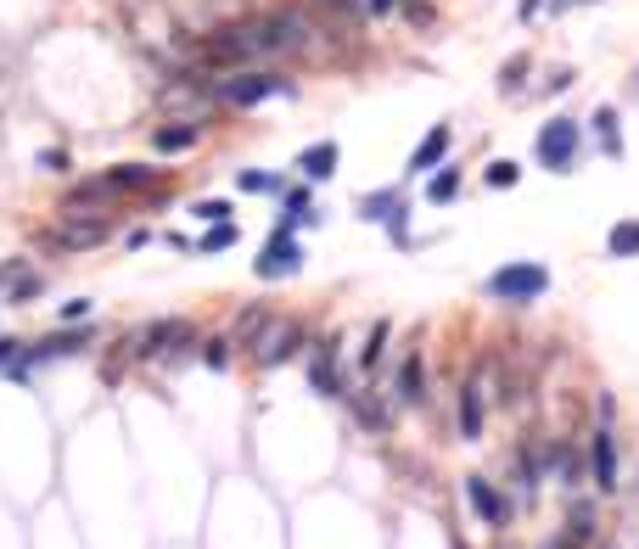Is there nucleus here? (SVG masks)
Segmentation results:
<instances>
[{
	"label": "nucleus",
	"instance_id": "obj_1",
	"mask_svg": "<svg viewBox=\"0 0 639 549\" xmlns=\"http://www.w3.org/2000/svg\"><path fill=\"white\" fill-rule=\"evenodd\" d=\"M544 292H550V269L533 264V258L499 264L494 275L483 281V297H494V303H511V309H527V303H539Z\"/></svg>",
	"mask_w": 639,
	"mask_h": 549
},
{
	"label": "nucleus",
	"instance_id": "obj_2",
	"mask_svg": "<svg viewBox=\"0 0 639 549\" xmlns=\"http://www.w3.org/2000/svg\"><path fill=\"white\" fill-rule=\"evenodd\" d=\"M578 152H583L578 118H544L539 141H533V163H539L544 174H572L578 169Z\"/></svg>",
	"mask_w": 639,
	"mask_h": 549
},
{
	"label": "nucleus",
	"instance_id": "obj_3",
	"mask_svg": "<svg viewBox=\"0 0 639 549\" xmlns=\"http://www.w3.org/2000/svg\"><path fill=\"white\" fill-rule=\"evenodd\" d=\"M303 241H298V230H281L275 225L270 230V241H264V253L253 258V275L258 281H292V275H298L303 269Z\"/></svg>",
	"mask_w": 639,
	"mask_h": 549
},
{
	"label": "nucleus",
	"instance_id": "obj_4",
	"mask_svg": "<svg viewBox=\"0 0 639 549\" xmlns=\"http://www.w3.org/2000/svg\"><path fill=\"white\" fill-rule=\"evenodd\" d=\"M303 348V325L298 320H264V331L253 337V365L258 370H281L286 359H298Z\"/></svg>",
	"mask_w": 639,
	"mask_h": 549
},
{
	"label": "nucleus",
	"instance_id": "obj_5",
	"mask_svg": "<svg viewBox=\"0 0 639 549\" xmlns=\"http://www.w3.org/2000/svg\"><path fill=\"white\" fill-rule=\"evenodd\" d=\"M460 493H466V505L477 510V521H483V527H494V533H505V527H511V499H505V493H499L483 471H466Z\"/></svg>",
	"mask_w": 639,
	"mask_h": 549
},
{
	"label": "nucleus",
	"instance_id": "obj_6",
	"mask_svg": "<svg viewBox=\"0 0 639 549\" xmlns=\"http://www.w3.org/2000/svg\"><path fill=\"white\" fill-rule=\"evenodd\" d=\"M101 241H107V219H68V213H62V225L45 230L40 247L45 253H90Z\"/></svg>",
	"mask_w": 639,
	"mask_h": 549
},
{
	"label": "nucleus",
	"instance_id": "obj_7",
	"mask_svg": "<svg viewBox=\"0 0 639 549\" xmlns=\"http://www.w3.org/2000/svg\"><path fill=\"white\" fill-rule=\"evenodd\" d=\"M270 96H292V85L275 79V73H230L225 85H219V101H230V107H258V101H270Z\"/></svg>",
	"mask_w": 639,
	"mask_h": 549
},
{
	"label": "nucleus",
	"instance_id": "obj_8",
	"mask_svg": "<svg viewBox=\"0 0 639 549\" xmlns=\"http://www.w3.org/2000/svg\"><path fill=\"white\" fill-rule=\"evenodd\" d=\"M85 348H90V331H57V337L34 342V348H17V359H12V376L23 381L34 365H45V359H68V353H85Z\"/></svg>",
	"mask_w": 639,
	"mask_h": 549
},
{
	"label": "nucleus",
	"instance_id": "obj_9",
	"mask_svg": "<svg viewBox=\"0 0 639 549\" xmlns=\"http://www.w3.org/2000/svg\"><path fill=\"white\" fill-rule=\"evenodd\" d=\"M185 342H197V331H191L185 320H157V325H146L141 337H135V353H141V359H180Z\"/></svg>",
	"mask_w": 639,
	"mask_h": 549
},
{
	"label": "nucleus",
	"instance_id": "obj_10",
	"mask_svg": "<svg viewBox=\"0 0 639 549\" xmlns=\"http://www.w3.org/2000/svg\"><path fill=\"white\" fill-rule=\"evenodd\" d=\"M270 34H275V57H292V51H314V23L298 6H281L270 12Z\"/></svg>",
	"mask_w": 639,
	"mask_h": 549
},
{
	"label": "nucleus",
	"instance_id": "obj_11",
	"mask_svg": "<svg viewBox=\"0 0 639 549\" xmlns=\"http://www.w3.org/2000/svg\"><path fill=\"white\" fill-rule=\"evenodd\" d=\"M113 197L118 191L107 185V174H90V180H79L68 197H62V213H68V219H101V208H107Z\"/></svg>",
	"mask_w": 639,
	"mask_h": 549
},
{
	"label": "nucleus",
	"instance_id": "obj_12",
	"mask_svg": "<svg viewBox=\"0 0 639 549\" xmlns=\"http://www.w3.org/2000/svg\"><path fill=\"white\" fill-rule=\"evenodd\" d=\"M589 482L600 493H617V443H611V426H600V421L589 432Z\"/></svg>",
	"mask_w": 639,
	"mask_h": 549
},
{
	"label": "nucleus",
	"instance_id": "obj_13",
	"mask_svg": "<svg viewBox=\"0 0 639 549\" xmlns=\"http://www.w3.org/2000/svg\"><path fill=\"white\" fill-rule=\"evenodd\" d=\"M337 163H342V146L331 141H314V146H303L298 157H292V169H298V180H309V185H326L331 174H337Z\"/></svg>",
	"mask_w": 639,
	"mask_h": 549
},
{
	"label": "nucleus",
	"instance_id": "obj_14",
	"mask_svg": "<svg viewBox=\"0 0 639 549\" xmlns=\"http://www.w3.org/2000/svg\"><path fill=\"white\" fill-rule=\"evenodd\" d=\"M449 146H455V124H432L421 135V146H415L410 152V163H404V169L415 174V180H421V174H432L443 163V157H449Z\"/></svg>",
	"mask_w": 639,
	"mask_h": 549
},
{
	"label": "nucleus",
	"instance_id": "obj_15",
	"mask_svg": "<svg viewBox=\"0 0 639 549\" xmlns=\"http://www.w3.org/2000/svg\"><path fill=\"white\" fill-rule=\"evenodd\" d=\"M314 219H320V213H314V185L298 180L292 191L281 185V219H275V225H281V230H303V225H314Z\"/></svg>",
	"mask_w": 639,
	"mask_h": 549
},
{
	"label": "nucleus",
	"instance_id": "obj_16",
	"mask_svg": "<svg viewBox=\"0 0 639 549\" xmlns=\"http://www.w3.org/2000/svg\"><path fill=\"white\" fill-rule=\"evenodd\" d=\"M421 180H426V202H432V208H449V202L460 197V180H466V169L443 157L438 169H432V174H421Z\"/></svg>",
	"mask_w": 639,
	"mask_h": 549
},
{
	"label": "nucleus",
	"instance_id": "obj_17",
	"mask_svg": "<svg viewBox=\"0 0 639 549\" xmlns=\"http://www.w3.org/2000/svg\"><path fill=\"white\" fill-rule=\"evenodd\" d=\"M393 393H398V404H421V398H426V365H421V353H415V348L398 359Z\"/></svg>",
	"mask_w": 639,
	"mask_h": 549
},
{
	"label": "nucleus",
	"instance_id": "obj_18",
	"mask_svg": "<svg viewBox=\"0 0 639 549\" xmlns=\"http://www.w3.org/2000/svg\"><path fill=\"white\" fill-rule=\"evenodd\" d=\"M589 124H595V135H600V152H606V157H623V124H617V107H595V113H589Z\"/></svg>",
	"mask_w": 639,
	"mask_h": 549
},
{
	"label": "nucleus",
	"instance_id": "obj_19",
	"mask_svg": "<svg viewBox=\"0 0 639 549\" xmlns=\"http://www.w3.org/2000/svg\"><path fill=\"white\" fill-rule=\"evenodd\" d=\"M197 135H202V124H157L152 129V146H157V152H191Z\"/></svg>",
	"mask_w": 639,
	"mask_h": 549
},
{
	"label": "nucleus",
	"instance_id": "obj_20",
	"mask_svg": "<svg viewBox=\"0 0 639 549\" xmlns=\"http://www.w3.org/2000/svg\"><path fill=\"white\" fill-rule=\"evenodd\" d=\"M107 185L113 191H146V185H157V169L152 163H118V169H107Z\"/></svg>",
	"mask_w": 639,
	"mask_h": 549
},
{
	"label": "nucleus",
	"instance_id": "obj_21",
	"mask_svg": "<svg viewBox=\"0 0 639 549\" xmlns=\"http://www.w3.org/2000/svg\"><path fill=\"white\" fill-rule=\"evenodd\" d=\"M606 258H639V219H617L606 230Z\"/></svg>",
	"mask_w": 639,
	"mask_h": 549
},
{
	"label": "nucleus",
	"instance_id": "obj_22",
	"mask_svg": "<svg viewBox=\"0 0 639 549\" xmlns=\"http://www.w3.org/2000/svg\"><path fill=\"white\" fill-rule=\"evenodd\" d=\"M460 437H483V398H477V381H466L460 387Z\"/></svg>",
	"mask_w": 639,
	"mask_h": 549
},
{
	"label": "nucleus",
	"instance_id": "obj_23",
	"mask_svg": "<svg viewBox=\"0 0 639 549\" xmlns=\"http://www.w3.org/2000/svg\"><path fill=\"white\" fill-rule=\"evenodd\" d=\"M309 387L320 398H342L348 393V387H342V376H337V359H320V353H314V365H309Z\"/></svg>",
	"mask_w": 639,
	"mask_h": 549
},
{
	"label": "nucleus",
	"instance_id": "obj_24",
	"mask_svg": "<svg viewBox=\"0 0 639 549\" xmlns=\"http://www.w3.org/2000/svg\"><path fill=\"white\" fill-rule=\"evenodd\" d=\"M236 236H242V230H236V219H225V225H208V230H202V241H197V253H202V258H219V253H230V247H236Z\"/></svg>",
	"mask_w": 639,
	"mask_h": 549
},
{
	"label": "nucleus",
	"instance_id": "obj_25",
	"mask_svg": "<svg viewBox=\"0 0 639 549\" xmlns=\"http://www.w3.org/2000/svg\"><path fill=\"white\" fill-rule=\"evenodd\" d=\"M483 185L488 191H511V185H522V163H516V157H494V163L483 169Z\"/></svg>",
	"mask_w": 639,
	"mask_h": 549
},
{
	"label": "nucleus",
	"instance_id": "obj_26",
	"mask_svg": "<svg viewBox=\"0 0 639 549\" xmlns=\"http://www.w3.org/2000/svg\"><path fill=\"white\" fill-rule=\"evenodd\" d=\"M281 174H270V169H242L236 174V191H247V197H275L281 191Z\"/></svg>",
	"mask_w": 639,
	"mask_h": 549
},
{
	"label": "nucleus",
	"instance_id": "obj_27",
	"mask_svg": "<svg viewBox=\"0 0 639 549\" xmlns=\"http://www.w3.org/2000/svg\"><path fill=\"white\" fill-rule=\"evenodd\" d=\"M550 477L561 482V488H567V493H572V488H578V482H583V465H578V454H572L567 443H561V449L550 454Z\"/></svg>",
	"mask_w": 639,
	"mask_h": 549
},
{
	"label": "nucleus",
	"instance_id": "obj_28",
	"mask_svg": "<svg viewBox=\"0 0 639 549\" xmlns=\"http://www.w3.org/2000/svg\"><path fill=\"white\" fill-rule=\"evenodd\" d=\"M376 225H387V236H393L398 247H410V202L393 197V202H387V213L376 219Z\"/></svg>",
	"mask_w": 639,
	"mask_h": 549
},
{
	"label": "nucleus",
	"instance_id": "obj_29",
	"mask_svg": "<svg viewBox=\"0 0 639 549\" xmlns=\"http://www.w3.org/2000/svg\"><path fill=\"white\" fill-rule=\"evenodd\" d=\"M185 213H191V219H202V225H225V219H236V202H225V197H197Z\"/></svg>",
	"mask_w": 639,
	"mask_h": 549
},
{
	"label": "nucleus",
	"instance_id": "obj_30",
	"mask_svg": "<svg viewBox=\"0 0 639 549\" xmlns=\"http://www.w3.org/2000/svg\"><path fill=\"white\" fill-rule=\"evenodd\" d=\"M387 337H393V325H387V320H376V325H370L365 353H359V365H365V370H376V365H382V348H387Z\"/></svg>",
	"mask_w": 639,
	"mask_h": 549
},
{
	"label": "nucleus",
	"instance_id": "obj_31",
	"mask_svg": "<svg viewBox=\"0 0 639 549\" xmlns=\"http://www.w3.org/2000/svg\"><path fill=\"white\" fill-rule=\"evenodd\" d=\"M264 331V309H242L236 314V331H230V342H242V348H253V337Z\"/></svg>",
	"mask_w": 639,
	"mask_h": 549
},
{
	"label": "nucleus",
	"instance_id": "obj_32",
	"mask_svg": "<svg viewBox=\"0 0 639 549\" xmlns=\"http://www.w3.org/2000/svg\"><path fill=\"white\" fill-rule=\"evenodd\" d=\"M527 79V57H511L505 68H499V96H516V85Z\"/></svg>",
	"mask_w": 639,
	"mask_h": 549
},
{
	"label": "nucleus",
	"instance_id": "obj_33",
	"mask_svg": "<svg viewBox=\"0 0 639 549\" xmlns=\"http://www.w3.org/2000/svg\"><path fill=\"white\" fill-rule=\"evenodd\" d=\"M202 365H208V370H225L230 365V337H208V342H202Z\"/></svg>",
	"mask_w": 639,
	"mask_h": 549
},
{
	"label": "nucleus",
	"instance_id": "obj_34",
	"mask_svg": "<svg viewBox=\"0 0 639 549\" xmlns=\"http://www.w3.org/2000/svg\"><path fill=\"white\" fill-rule=\"evenodd\" d=\"M6 286H12V303H34V292H40V275H29V269H17V275H12Z\"/></svg>",
	"mask_w": 639,
	"mask_h": 549
},
{
	"label": "nucleus",
	"instance_id": "obj_35",
	"mask_svg": "<svg viewBox=\"0 0 639 549\" xmlns=\"http://www.w3.org/2000/svg\"><path fill=\"white\" fill-rule=\"evenodd\" d=\"M40 169H45V174H68V169H73V157L62 152V146H51V152H40Z\"/></svg>",
	"mask_w": 639,
	"mask_h": 549
},
{
	"label": "nucleus",
	"instance_id": "obj_36",
	"mask_svg": "<svg viewBox=\"0 0 639 549\" xmlns=\"http://www.w3.org/2000/svg\"><path fill=\"white\" fill-rule=\"evenodd\" d=\"M595 421H600V426L617 421V398H611V393H600V398H595Z\"/></svg>",
	"mask_w": 639,
	"mask_h": 549
},
{
	"label": "nucleus",
	"instance_id": "obj_37",
	"mask_svg": "<svg viewBox=\"0 0 639 549\" xmlns=\"http://www.w3.org/2000/svg\"><path fill=\"white\" fill-rule=\"evenodd\" d=\"M85 314H90V297H73V303H62V320H85Z\"/></svg>",
	"mask_w": 639,
	"mask_h": 549
},
{
	"label": "nucleus",
	"instance_id": "obj_38",
	"mask_svg": "<svg viewBox=\"0 0 639 549\" xmlns=\"http://www.w3.org/2000/svg\"><path fill=\"white\" fill-rule=\"evenodd\" d=\"M404 17H410V23H432V6H426V0H404Z\"/></svg>",
	"mask_w": 639,
	"mask_h": 549
},
{
	"label": "nucleus",
	"instance_id": "obj_39",
	"mask_svg": "<svg viewBox=\"0 0 639 549\" xmlns=\"http://www.w3.org/2000/svg\"><path fill=\"white\" fill-rule=\"evenodd\" d=\"M17 348H23L17 337H0V365H12V359H17Z\"/></svg>",
	"mask_w": 639,
	"mask_h": 549
},
{
	"label": "nucleus",
	"instance_id": "obj_40",
	"mask_svg": "<svg viewBox=\"0 0 639 549\" xmlns=\"http://www.w3.org/2000/svg\"><path fill=\"white\" fill-rule=\"evenodd\" d=\"M544 549H578V544H572V538H567V527H561V533H555V538H550V544H544Z\"/></svg>",
	"mask_w": 639,
	"mask_h": 549
},
{
	"label": "nucleus",
	"instance_id": "obj_41",
	"mask_svg": "<svg viewBox=\"0 0 639 549\" xmlns=\"http://www.w3.org/2000/svg\"><path fill=\"white\" fill-rule=\"evenodd\" d=\"M393 6H398V0H365V12H376V17H382V12H393Z\"/></svg>",
	"mask_w": 639,
	"mask_h": 549
},
{
	"label": "nucleus",
	"instance_id": "obj_42",
	"mask_svg": "<svg viewBox=\"0 0 639 549\" xmlns=\"http://www.w3.org/2000/svg\"><path fill=\"white\" fill-rule=\"evenodd\" d=\"M567 6H589V0H550V12H567Z\"/></svg>",
	"mask_w": 639,
	"mask_h": 549
},
{
	"label": "nucleus",
	"instance_id": "obj_43",
	"mask_svg": "<svg viewBox=\"0 0 639 549\" xmlns=\"http://www.w3.org/2000/svg\"><path fill=\"white\" fill-rule=\"evenodd\" d=\"M539 6H544V0H522V17H533V12H539Z\"/></svg>",
	"mask_w": 639,
	"mask_h": 549
}]
</instances>
